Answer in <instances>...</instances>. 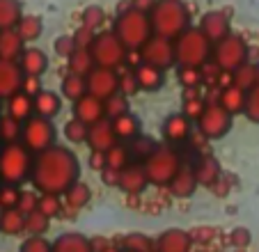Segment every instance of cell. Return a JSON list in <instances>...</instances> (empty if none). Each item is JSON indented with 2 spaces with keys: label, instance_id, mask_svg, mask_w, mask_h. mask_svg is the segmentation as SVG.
I'll use <instances>...</instances> for the list:
<instances>
[{
  "label": "cell",
  "instance_id": "obj_60",
  "mask_svg": "<svg viewBox=\"0 0 259 252\" xmlns=\"http://www.w3.org/2000/svg\"><path fill=\"white\" fill-rule=\"evenodd\" d=\"M230 241L234 243V245H248L250 243V234H248V229H234L232 232V236H230Z\"/></svg>",
  "mask_w": 259,
  "mask_h": 252
},
{
  "label": "cell",
  "instance_id": "obj_9",
  "mask_svg": "<svg viewBox=\"0 0 259 252\" xmlns=\"http://www.w3.org/2000/svg\"><path fill=\"white\" fill-rule=\"evenodd\" d=\"M21 142L30 154H39L58 142V131H55L53 119L32 115L23 121V131H21Z\"/></svg>",
  "mask_w": 259,
  "mask_h": 252
},
{
  "label": "cell",
  "instance_id": "obj_30",
  "mask_svg": "<svg viewBox=\"0 0 259 252\" xmlns=\"http://www.w3.org/2000/svg\"><path fill=\"white\" fill-rule=\"evenodd\" d=\"M5 110H7V115L14 117V119L25 121L28 117L34 115V110H32V97H28L25 92L12 94L10 99H5Z\"/></svg>",
  "mask_w": 259,
  "mask_h": 252
},
{
  "label": "cell",
  "instance_id": "obj_25",
  "mask_svg": "<svg viewBox=\"0 0 259 252\" xmlns=\"http://www.w3.org/2000/svg\"><path fill=\"white\" fill-rule=\"evenodd\" d=\"M53 252H94L92 238L80 232H64L53 241Z\"/></svg>",
  "mask_w": 259,
  "mask_h": 252
},
{
  "label": "cell",
  "instance_id": "obj_54",
  "mask_svg": "<svg viewBox=\"0 0 259 252\" xmlns=\"http://www.w3.org/2000/svg\"><path fill=\"white\" fill-rule=\"evenodd\" d=\"M92 250L94 252H122L117 241L113 238H103V236H94L92 238Z\"/></svg>",
  "mask_w": 259,
  "mask_h": 252
},
{
  "label": "cell",
  "instance_id": "obj_29",
  "mask_svg": "<svg viewBox=\"0 0 259 252\" xmlns=\"http://www.w3.org/2000/svg\"><path fill=\"white\" fill-rule=\"evenodd\" d=\"M215 101H218L220 106H223L232 117H234V115H241V112H243V108H245V92H243V90H239L236 85H225V88H220L218 99H215Z\"/></svg>",
  "mask_w": 259,
  "mask_h": 252
},
{
  "label": "cell",
  "instance_id": "obj_1",
  "mask_svg": "<svg viewBox=\"0 0 259 252\" xmlns=\"http://www.w3.org/2000/svg\"><path fill=\"white\" fill-rule=\"evenodd\" d=\"M80 179V163L78 156L73 154L67 145H58L39 151L32 156V170L30 181L32 188L41 195H58L62 197Z\"/></svg>",
  "mask_w": 259,
  "mask_h": 252
},
{
  "label": "cell",
  "instance_id": "obj_41",
  "mask_svg": "<svg viewBox=\"0 0 259 252\" xmlns=\"http://www.w3.org/2000/svg\"><path fill=\"white\" fill-rule=\"evenodd\" d=\"M128 163H131V154H128V149H126L124 142H115V145L106 151V167L124 170Z\"/></svg>",
  "mask_w": 259,
  "mask_h": 252
},
{
  "label": "cell",
  "instance_id": "obj_6",
  "mask_svg": "<svg viewBox=\"0 0 259 252\" xmlns=\"http://www.w3.org/2000/svg\"><path fill=\"white\" fill-rule=\"evenodd\" d=\"M113 32L117 34L119 41L126 46V51H140V46L152 37L149 14H142V12L133 10V7H128V10H124V12H117Z\"/></svg>",
  "mask_w": 259,
  "mask_h": 252
},
{
  "label": "cell",
  "instance_id": "obj_12",
  "mask_svg": "<svg viewBox=\"0 0 259 252\" xmlns=\"http://www.w3.org/2000/svg\"><path fill=\"white\" fill-rule=\"evenodd\" d=\"M117 73L115 69H103L94 67L92 71L85 76V85H88V94L106 101L108 97H113L117 92Z\"/></svg>",
  "mask_w": 259,
  "mask_h": 252
},
{
  "label": "cell",
  "instance_id": "obj_43",
  "mask_svg": "<svg viewBox=\"0 0 259 252\" xmlns=\"http://www.w3.org/2000/svg\"><path fill=\"white\" fill-rule=\"evenodd\" d=\"M88 131H90V126L78 121L76 117H71V119L64 124V138H67V142H71V145H85V142H88Z\"/></svg>",
  "mask_w": 259,
  "mask_h": 252
},
{
  "label": "cell",
  "instance_id": "obj_16",
  "mask_svg": "<svg viewBox=\"0 0 259 252\" xmlns=\"http://www.w3.org/2000/svg\"><path fill=\"white\" fill-rule=\"evenodd\" d=\"M200 30L204 32V37L209 39L211 44H215V41H220V39L225 37V34L232 32V28H230V16H227L223 10H211V12H206V14L202 16V21H200Z\"/></svg>",
  "mask_w": 259,
  "mask_h": 252
},
{
  "label": "cell",
  "instance_id": "obj_63",
  "mask_svg": "<svg viewBox=\"0 0 259 252\" xmlns=\"http://www.w3.org/2000/svg\"><path fill=\"white\" fill-rule=\"evenodd\" d=\"M257 82H259V64H257Z\"/></svg>",
  "mask_w": 259,
  "mask_h": 252
},
{
  "label": "cell",
  "instance_id": "obj_34",
  "mask_svg": "<svg viewBox=\"0 0 259 252\" xmlns=\"http://www.w3.org/2000/svg\"><path fill=\"white\" fill-rule=\"evenodd\" d=\"M67 69H69V73H76V76H88L94 69V60L90 55V51L73 49V53L67 58Z\"/></svg>",
  "mask_w": 259,
  "mask_h": 252
},
{
  "label": "cell",
  "instance_id": "obj_51",
  "mask_svg": "<svg viewBox=\"0 0 259 252\" xmlns=\"http://www.w3.org/2000/svg\"><path fill=\"white\" fill-rule=\"evenodd\" d=\"M117 92H122L124 97H133L138 94V82H136V76H133V69H126V71L117 73Z\"/></svg>",
  "mask_w": 259,
  "mask_h": 252
},
{
  "label": "cell",
  "instance_id": "obj_50",
  "mask_svg": "<svg viewBox=\"0 0 259 252\" xmlns=\"http://www.w3.org/2000/svg\"><path fill=\"white\" fill-rule=\"evenodd\" d=\"M21 197V188L12 184H0V211L3 208H16Z\"/></svg>",
  "mask_w": 259,
  "mask_h": 252
},
{
  "label": "cell",
  "instance_id": "obj_49",
  "mask_svg": "<svg viewBox=\"0 0 259 252\" xmlns=\"http://www.w3.org/2000/svg\"><path fill=\"white\" fill-rule=\"evenodd\" d=\"M243 115L248 117L252 124H259V82L254 85L252 90L245 92V108H243Z\"/></svg>",
  "mask_w": 259,
  "mask_h": 252
},
{
  "label": "cell",
  "instance_id": "obj_36",
  "mask_svg": "<svg viewBox=\"0 0 259 252\" xmlns=\"http://www.w3.org/2000/svg\"><path fill=\"white\" fill-rule=\"evenodd\" d=\"M119 247H124V250H133V252H156V247H154V238L147 236V234L142 232H131V234H124L122 238H119Z\"/></svg>",
  "mask_w": 259,
  "mask_h": 252
},
{
  "label": "cell",
  "instance_id": "obj_20",
  "mask_svg": "<svg viewBox=\"0 0 259 252\" xmlns=\"http://www.w3.org/2000/svg\"><path fill=\"white\" fill-rule=\"evenodd\" d=\"M115 142H117V138H115V133H113L110 119H101V121L90 126L88 142H85V145H88L92 151H108Z\"/></svg>",
  "mask_w": 259,
  "mask_h": 252
},
{
  "label": "cell",
  "instance_id": "obj_11",
  "mask_svg": "<svg viewBox=\"0 0 259 252\" xmlns=\"http://www.w3.org/2000/svg\"><path fill=\"white\" fill-rule=\"evenodd\" d=\"M140 60L145 64H152V67H158L163 71H167L170 67H175V41L172 39H165V37H152L147 39L145 44L140 46Z\"/></svg>",
  "mask_w": 259,
  "mask_h": 252
},
{
  "label": "cell",
  "instance_id": "obj_17",
  "mask_svg": "<svg viewBox=\"0 0 259 252\" xmlns=\"http://www.w3.org/2000/svg\"><path fill=\"white\" fill-rule=\"evenodd\" d=\"M73 117L78 121H83V124L92 126L97 124V121L106 119V112H103V101L97 97H92V94H83V97L78 99V101H73Z\"/></svg>",
  "mask_w": 259,
  "mask_h": 252
},
{
  "label": "cell",
  "instance_id": "obj_45",
  "mask_svg": "<svg viewBox=\"0 0 259 252\" xmlns=\"http://www.w3.org/2000/svg\"><path fill=\"white\" fill-rule=\"evenodd\" d=\"M37 211H39V214H44L49 220L60 218V214H62V197H58V195H41L39 193V204H37Z\"/></svg>",
  "mask_w": 259,
  "mask_h": 252
},
{
  "label": "cell",
  "instance_id": "obj_15",
  "mask_svg": "<svg viewBox=\"0 0 259 252\" xmlns=\"http://www.w3.org/2000/svg\"><path fill=\"white\" fill-rule=\"evenodd\" d=\"M154 247H156V252H191L193 238L186 229L172 227L154 238Z\"/></svg>",
  "mask_w": 259,
  "mask_h": 252
},
{
  "label": "cell",
  "instance_id": "obj_7",
  "mask_svg": "<svg viewBox=\"0 0 259 252\" xmlns=\"http://www.w3.org/2000/svg\"><path fill=\"white\" fill-rule=\"evenodd\" d=\"M90 55L94 60V67H103V69H122L126 62V46L119 41V37L113 30H99L94 34L92 44H90Z\"/></svg>",
  "mask_w": 259,
  "mask_h": 252
},
{
  "label": "cell",
  "instance_id": "obj_23",
  "mask_svg": "<svg viewBox=\"0 0 259 252\" xmlns=\"http://www.w3.org/2000/svg\"><path fill=\"white\" fill-rule=\"evenodd\" d=\"M191 170H193V175H195L197 186H206V188H209V186L213 184V181L218 179L220 175H223V170H220V163L215 160V156L206 154V151L197 156L195 165H193Z\"/></svg>",
  "mask_w": 259,
  "mask_h": 252
},
{
  "label": "cell",
  "instance_id": "obj_35",
  "mask_svg": "<svg viewBox=\"0 0 259 252\" xmlns=\"http://www.w3.org/2000/svg\"><path fill=\"white\" fill-rule=\"evenodd\" d=\"M21 16H23V7L19 0H0V30L16 28Z\"/></svg>",
  "mask_w": 259,
  "mask_h": 252
},
{
  "label": "cell",
  "instance_id": "obj_57",
  "mask_svg": "<svg viewBox=\"0 0 259 252\" xmlns=\"http://www.w3.org/2000/svg\"><path fill=\"white\" fill-rule=\"evenodd\" d=\"M230 188H232V181H227L225 175H220L218 179H215L213 184L209 186V190L215 195V197H225V195L230 193Z\"/></svg>",
  "mask_w": 259,
  "mask_h": 252
},
{
  "label": "cell",
  "instance_id": "obj_44",
  "mask_svg": "<svg viewBox=\"0 0 259 252\" xmlns=\"http://www.w3.org/2000/svg\"><path fill=\"white\" fill-rule=\"evenodd\" d=\"M103 112H106V119H115V117L128 112V97H124L122 92H115L113 97L103 101Z\"/></svg>",
  "mask_w": 259,
  "mask_h": 252
},
{
  "label": "cell",
  "instance_id": "obj_42",
  "mask_svg": "<svg viewBox=\"0 0 259 252\" xmlns=\"http://www.w3.org/2000/svg\"><path fill=\"white\" fill-rule=\"evenodd\" d=\"M51 229V220L46 218L44 214L39 211H32V214L25 216V227H23V234L28 236H46Z\"/></svg>",
  "mask_w": 259,
  "mask_h": 252
},
{
  "label": "cell",
  "instance_id": "obj_64",
  "mask_svg": "<svg viewBox=\"0 0 259 252\" xmlns=\"http://www.w3.org/2000/svg\"><path fill=\"white\" fill-rule=\"evenodd\" d=\"M122 252H133V250H124V247H122Z\"/></svg>",
  "mask_w": 259,
  "mask_h": 252
},
{
  "label": "cell",
  "instance_id": "obj_26",
  "mask_svg": "<svg viewBox=\"0 0 259 252\" xmlns=\"http://www.w3.org/2000/svg\"><path fill=\"white\" fill-rule=\"evenodd\" d=\"M90 202H92V188H90V184H85L80 179L73 186H69V190L62 195V206L71 208L73 214H78L80 208H85Z\"/></svg>",
  "mask_w": 259,
  "mask_h": 252
},
{
  "label": "cell",
  "instance_id": "obj_48",
  "mask_svg": "<svg viewBox=\"0 0 259 252\" xmlns=\"http://www.w3.org/2000/svg\"><path fill=\"white\" fill-rule=\"evenodd\" d=\"M19 252H53V241L46 236H25L21 241Z\"/></svg>",
  "mask_w": 259,
  "mask_h": 252
},
{
  "label": "cell",
  "instance_id": "obj_24",
  "mask_svg": "<svg viewBox=\"0 0 259 252\" xmlns=\"http://www.w3.org/2000/svg\"><path fill=\"white\" fill-rule=\"evenodd\" d=\"M19 64H21V71L23 76H44L46 69H49V58L41 49H34V46H28L23 49L19 58Z\"/></svg>",
  "mask_w": 259,
  "mask_h": 252
},
{
  "label": "cell",
  "instance_id": "obj_27",
  "mask_svg": "<svg viewBox=\"0 0 259 252\" xmlns=\"http://www.w3.org/2000/svg\"><path fill=\"white\" fill-rule=\"evenodd\" d=\"M110 124H113V133L117 138V142L133 140L136 136H140V129H142L140 119L133 112H124V115L115 117V119H110Z\"/></svg>",
  "mask_w": 259,
  "mask_h": 252
},
{
  "label": "cell",
  "instance_id": "obj_58",
  "mask_svg": "<svg viewBox=\"0 0 259 252\" xmlns=\"http://www.w3.org/2000/svg\"><path fill=\"white\" fill-rule=\"evenodd\" d=\"M101 181L103 186H108V188H117V181H119V170H113V167H103L101 172Z\"/></svg>",
  "mask_w": 259,
  "mask_h": 252
},
{
  "label": "cell",
  "instance_id": "obj_28",
  "mask_svg": "<svg viewBox=\"0 0 259 252\" xmlns=\"http://www.w3.org/2000/svg\"><path fill=\"white\" fill-rule=\"evenodd\" d=\"M23 49H25V41L21 39V34L14 28L0 30V60H14V62H19Z\"/></svg>",
  "mask_w": 259,
  "mask_h": 252
},
{
  "label": "cell",
  "instance_id": "obj_21",
  "mask_svg": "<svg viewBox=\"0 0 259 252\" xmlns=\"http://www.w3.org/2000/svg\"><path fill=\"white\" fill-rule=\"evenodd\" d=\"M165 188H167V193H170L172 197H177V199L193 197V193L197 190V181H195L193 170H191V167H186V165H181L179 172L172 177L170 184H167Z\"/></svg>",
  "mask_w": 259,
  "mask_h": 252
},
{
  "label": "cell",
  "instance_id": "obj_4",
  "mask_svg": "<svg viewBox=\"0 0 259 252\" xmlns=\"http://www.w3.org/2000/svg\"><path fill=\"white\" fill-rule=\"evenodd\" d=\"M142 167H145V175L149 186H156V188H165L170 184V179L179 172L181 167V156L177 151V147L172 145H156V149L142 160Z\"/></svg>",
  "mask_w": 259,
  "mask_h": 252
},
{
  "label": "cell",
  "instance_id": "obj_38",
  "mask_svg": "<svg viewBox=\"0 0 259 252\" xmlns=\"http://www.w3.org/2000/svg\"><path fill=\"white\" fill-rule=\"evenodd\" d=\"M126 149H128V154H131V160H136V163H142L147 156L156 149V140H154V138H149V136H142V133H140V136H136L133 140H128Z\"/></svg>",
  "mask_w": 259,
  "mask_h": 252
},
{
  "label": "cell",
  "instance_id": "obj_18",
  "mask_svg": "<svg viewBox=\"0 0 259 252\" xmlns=\"http://www.w3.org/2000/svg\"><path fill=\"white\" fill-rule=\"evenodd\" d=\"M21 82H23L21 64L14 60H0V97L10 99L12 94L21 92Z\"/></svg>",
  "mask_w": 259,
  "mask_h": 252
},
{
  "label": "cell",
  "instance_id": "obj_32",
  "mask_svg": "<svg viewBox=\"0 0 259 252\" xmlns=\"http://www.w3.org/2000/svg\"><path fill=\"white\" fill-rule=\"evenodd\" d=\"M16 32L21 34V39H23L25 44H30V41H37V39L41 37V30H44V23H41L39 16L34 14H23L19 19V23H16Z\"/></svg>",
  "mask_w": 259,
  "mask_h": 252
},
{
  "label": "cell",
  "instance_id": "obj_47",
  "mask_svg": "<svg viewBox=\"0 0 259 252\" xmlns=\"http://www.w3.org/2000/svg\"><path fill=\"white\" fill-rule=\"evenodd\" d=\"M83 28H88V30H92V32H99V28H101L103 23H106V12L101 10V7H97V5H90L88 10L83 12Z\"/></svg>",
  "mask_w": 259,
  "mask_h": 252
},
{
  "label": "cell",
  "instance_id": "obj_10",
  "mask_svg": "<svg viewBox=\"0 0 259 252\" xmlns=\"http://www.w3.org/2000/svg\"><path fill=\"white\" fill-rule=\"evenodd\" d=\"M232 124H234V117L220 106L218 101H206L204 112L197 119V131L206 140H223L232 131Z\"/></svg>",
  "mask_w": 259,
  "mask_h": 252
},
{
  "label": "cell",
  "instance_id": "obj_8",
  "mask_svg": "<svg viewBox=\"0 0 259 252\" xmlns=\"http://www.w3.org/2000/svg\"><path fill=\"white\" fill-rule=\"evenodd\" d=\"M211 62L220 69V71L232 73L234 69H239L241 64L248 62V44L241 34H225V37L215 41L211 49Z\"/></svg>",
  "mask_w": 259,
  "mask_h": 252
},
{
  "label": "cell",
  "instance_id": "obj_40",
  "mask_svg": "<svg viewBox=\"0 0 259 252\" xmlns=\"http://www.w3.org/2000/svg\"><path fill=\"white\" fill-rule=\"evenodd\" d=\"M21 131H23V121L10 115H0V145L21 142Z\"/></svg>",
  "mask_w": 259,
  "mask_h": 252
},
{
  "label": "cell",
  "instance_id": "obj_62",
  "mask_svg": "<svg viewBox=\"0 0 259 252\" xmlns=\"http://www.w3.org/2000/svg\"><path fill=\"white\" fill-rule=\"evenodd\" d=\"M3 108H5V99L0 97V115H3Z\"/></svg>",
  "mask_w": 259,
  "mask_h": 252
},
{
  "label": "cell",
  "instance_id": "obj_37",
  "mask_svg": "<svg viewBox=\"0 0 259 252\" xmlns=\"http://www.w3.org/2000/svg\"><path fill=\"white\" fill-rule=\"evenodd\" d=\"M230 78H232V85L248 92V90H252L257 85V64H250V62L241 64L239 69H234L230 73Z\"/></svg>",
  "mask_w": 259,
  "mask_h": 252
},
{
  "label": "cell",
  "instance_id": "obj_13",
  "mask_svg": "<svg viewBox=\"0 0 259 252\" xmlns=\"http://www.w3.org/2000/svg\"><path fill=\"white\" fill-rule=\"evenodd\" d=\"M193 133V121L188 119L184 112H172L163 119V126H161V136L165 140V145H172V147H179L191 138Z\"/></svg>",
  "mask_w": 259,
  "mask_h": 252
},
{
  "label": "cell",
  "instance_id": "obj_52",
  "mask_svg": "<svg viewBox=\"0 0 259 252\" xmlns=\"http://www.w3.org/2000/svg\"><path fill=\"white\" fill-rule=\"evenodd\" d=\"M37 204H39V193H37V190H21L16 208H19L23 216H28V214H32V211H37Z\"/></svg>",
  "mask_w": 259,
  "mask_h": 252
},
{
  "label": "cell",
  "instance_id": "obj_5",
  "mask_svg": "<svg viewBox=\"0 0 259 252\" xmlns=\"http://www.w3.org/2000/svg\"><path fill=\"white\" fill-rule=\"evenodd\" d=\"M32 154L23 147V142H7L0 147V181L12 186H21L30 179Z\"/></svg>",
  "mask_w": 259,
  "mask_h": 252
},
{
  "label": "cell",
  "instance_id": "obj_61",
  "mask_svg": "<svg viewBox=\"0 0 259 252\" xmlns=\"http://www.w3.org/2000/svg\"><path fill=\"white\" fill-rule=\"evenodd\" d=\"M128 3H131L133 10L142 12V14H149V12H152V7L156 5V0H128Z\"/></svg>",
  "mask_w": 259,
  "mask_h": 252
},
{
  "label": "cell",
  "instance_id": "obj_3",
  "mask_svg": "<svg viewBox=\"0 0 259 252\" xmlns=\"http://www.w3.org/2000/svg\"><path fill=\"white\" fill-rule=\"evenodd\" d=\"M211 44L200 28H188L175 39V62L179 67H195L200 69L211 60Z\"/></svg>",
  "mask_w": 259,
  "mask_h": 252
},
{
  "label": "cell",
  "instance_id": "obj_19",
  "mask_svg": "<svg viewBox=\"0 0 259 252\" xmlns=\"http://www.w3.org/2000/svg\"><path fill=\"white\" fill-rule=\"evenodd\" d=\"M133 76H136V82H138V90H140V92L154 94L165 85V71L158 67H152V64H145V62H140L133 69Z\"/></svg>",
  "mask_w": 259,
  "mask_h": 252
},
{
  "label": "cell",
  "instance_id": "obj_39",
  "mask_svg": "<svg viewBox=\"0 0 259 252\" xmlns=\"http://www.w3.org/2000/svg\"><path fill=\"white\" fill-rule=\"evenodd\" d=\"M206 99L195 94V90H184V106H181V112L188 117L191 121H197L200 115L204 112Z\"/></svg>",
  "mask_w": 259,
  "mask_h": 252
},
{
  "label": "cell",
  "instance_id": "obj_14",
  "mask_svg": "<svg viewBox=\"0 0 259 252\" xmlns=\"http://www.w3.org/2000/svg\"><path fill=\"white\" fill-rule=\"evenodd\" d=\"M147 186H149V181H147V175H145L142 163L131 160L124 170H119L117 188L122 190L124 195H128V197H138V195H142L147 190Z\"/></svg>",
  "mask_w": 259,
  "mask_h": 252
},
{
  "label": "cell",
  "instance_id": "obj_56",
  "mask_svg": "<svg viewBox=\"0 0 259 252\" xmlns=\"http://www.w3.org/2000/svg\"><path fill=\"white\" fill-rule=\"evenodd\" d=\"M41 88V78L39 76H23V82H21V92H25L28 97H34Z\"/></svg>",
  "mask_w": 259,
  "mask_h": 252
},
{
  "label": "cell",
  "instance_id": "obj_33",
  "mask_svg": "<svg viewBox=\"0 0 259 252\" xmlns=\"http://www.w3.org/2000/svg\"><path fill=\"white\" fill-rule=\"evenodd\" d=\"M60 92L62 99L67 101H78L83 94H88V85H85V76H76V73H67L62 78V85H60Z\"/></svg>",
  "mask_w": 259,
  "mask_h": 252
},
{
  "label": "cell",
  "instance_id": "obj_53",
  "mask_svg": "<svg viewBox=\"0 0 259 252\" xmlns=\"http://www.w3.org/2000/svg\"><path fill=\"white\" fill-rule=\"evenodd\" d=\"M53 49H55V53H58L60 58L67 60L69 55L73 53V49H76V44H73V37H71V34L58 37V39H55V44H53Z\"/></svg>",
  "mask_w": 259,
  "mask_h": 252
},
{
  "label": "cell",
  "instance_id": "obj_2",
  "mask_svg": "<svg viewBox=\"0 0 259 252\" xmlns=\"http://www.w3.org/2000/svg\"><path fill=\"white\" fill-rule=\"evenodd\" d=\"M152 34L175 41L184 30L191 28V10L184 0H156L149 12Z\"/></svg>",
  "mask_w": 259,
  "mask_h": 252
},
{
  "label": "cell",
  "instance_id": "obj_31",
  "mask_svg": "<svg viewBox=\"0 0 259 252\" xmlns=\"http://www.w3.org/2000/svg\"><path fill=\"white\" fill-rule=\"evenodd\" d=\"M25 227V216L19 208H3L0 211V234L3 236H21Z\"/></svg>",
  "mask_w": 259,
  "mask_h": 252
},
{
  "label": "cell",
  "instance_id": "obj_59",
  "mask_svg": "<svg viewBox=\"0 0 259 252\" xmlns=\"http://www.w3.org/2000/svg\"><path fill=\"white\" fill-rule=\"evenodd\" d=\"M88 163L94 172H101L103 167H106V151H90Z\"/></svg>",
  "mask_w": 259,
  "mask_h": 252
},
{
  "label": "cell",
  "instance_id": "obj_22",
  "mask_svg": "<svg viewBox=\"0 0 259 252\" xmlns=\"http://www.w3.org/2000/svg\"><path fill=\"white\" fill-rule=\"evenodd\" d=\"M32 110L34 115L46 117V119H53L62 112V97L53 90H39V92L32 97Z\"/></svg>",
  "mask_w": 259,
  "mask_h": 252
},
{
  "label": "cell",
  "instance_id": "obj_55",
  "mask_svg": "<svg viewBox=\"0 0 259 252\" xmlns=\"http://www.w3.org/2000/svg\"><path fill=\"white\" fill-rule=\"evenodd\" d=\"M94 34H97V32H92V30H88V28H83V25H80V28L71 34V37H73V44H76V49H90V44H92Z\"/></svg>",
  "mask_w": 259,
  "mask_h": 252
},
{
  "label": "cell",
  "instance_id": "obj_46",
  "mask_svg": "<svg viewBox=\"0 0 259 252\" xmlns=\"http://www.w3.org/2000/svg\"><path fill=\"white\" fill-rule=\"evenodd\" d=\"M177 80H179V85L184 90H197L202 85V71L195 67H179Z\"/></svg>",
  "mask_w": 259,
  "mask_h": 252
}]
</instances>
